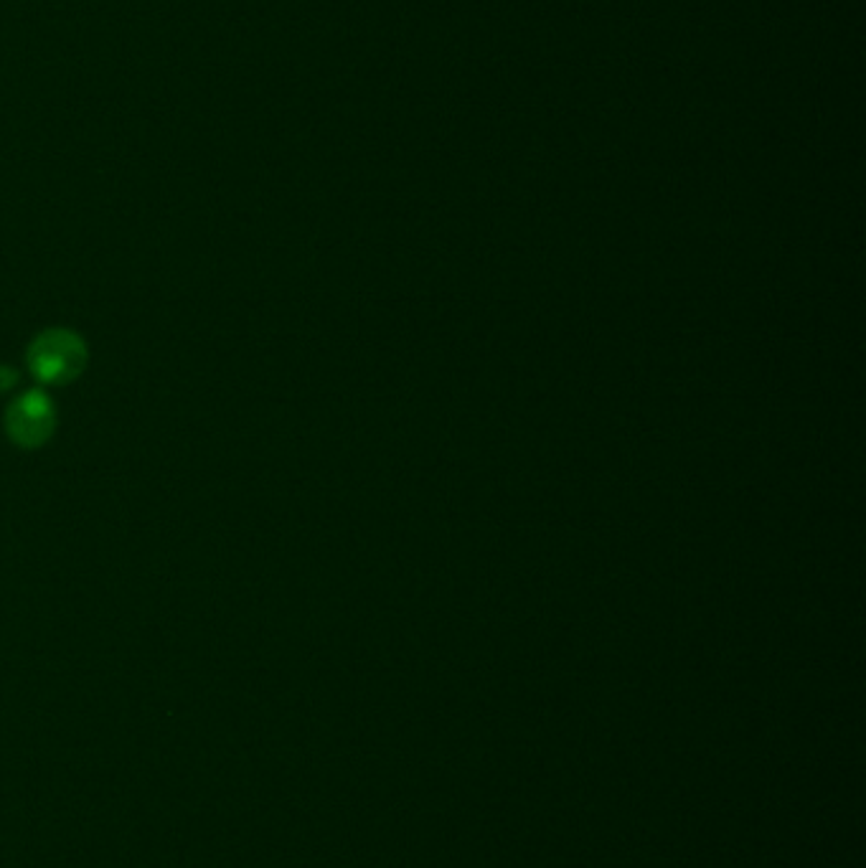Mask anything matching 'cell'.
Returning <instances> with one entry per match:
<instances>
[{
	"label": "cell",
	"mask_w": 866,
	"mask_h": 868,
	"mask_svg": "<svg viewBox=\"0 0 866 868\" xmlns=\"http://www.w3.org/2000/svg\"><path fill=\"white\" fill-rule=\"evenodd\" d=\"M84 358V343L75 332L49 331L34 340L28 351V366L43 384H64L82 371Z\"/></svg>",
	"instance_id": "cell-1"
},
{
	"label": "cell",
	"mask_w": 866,
	"mask_h": 868,
	"mask_svg": "<svg viewBox=\"0 0 866 868\" xmlns=\"http://www.w3.org/2000/svg\"><path fill=\"white\" fill-rule=\"evenodd\" d=\"M5 426H8V434L19 444H23V447H36V444H41L49 437V432L54 426L51 402L43 394H38V391L23 394L19 402L8 409Z\"/></svg>",
	"instance_id": "cell-2"
}]
</instances>
